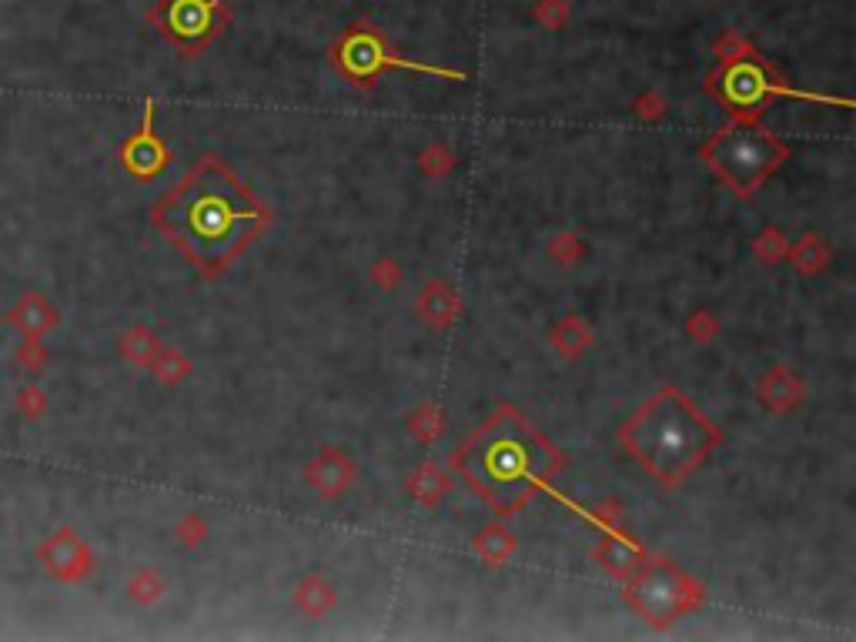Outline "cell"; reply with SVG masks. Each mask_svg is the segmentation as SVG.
<instances>
[{
	"label": "cell",
	"mask_w": 856,
	"mask_h": 642,
	"mask_svg": "<svg viewBox=\"0 0 856 642\" xmlns=\"http://www.w3.org/2000/svg\"><path fill=\"white\" fill-rule=\"evenodd\" d=\"M151 221L204 278H218L271 225V211L225 161L208 154L154 204Z\"/></svg>",
	"instance_id": "obj_1"
},
{
	"label": "cell",
	"mask_w": 856,
	"mask_h": 642,
	"mask_svg": "<svg viewBox=\"0 0 856 642\" xmlns=\"http://www.w3.org/2000/svg\"><path fill=\"white\" fill-rule=\"evenodd\" d=\"M562 465L566 455L512 405H502L452 452V472L499 519L522 512L542 489H549Z\"/></svg>",
	"instance_id": "obj_2"
},
{
	"label": "cell",
	"mask_w": 856,
	"mask_h": 642,
	"mask_svg": "<svg viewBox=\"0 0 856 642\" xmlns=\"http://www.w3.org/2000/svg\"><path fill=\"white\" fill-rule=\"evenodd\" d=\"M619 442L649 479L679 489L719 449L723 432L679 388L663 385L626 418Z\"/></svg>",
	"instance_id": "obj_3"
},
{
	"label": "cell",
	"mask_w": 856,
	"mask_h": 642,
	"mask_svg": "<svg viewBox=\"0 0 856 642\" xmlns=\"http://www.w3.org/2000/svg\"><path fill=\"white\" fill-rule=\"evenodd\" d=\"M699 158L709 164V171L726 184L736 198H749L780 164L790 158V144L766 131L760 121L733 118L726 128H719L703 148Z\"/></svg>",
	"instance_id": "obj_4"
},
{
	"label": "cell",
	"mask_w": 856,
	"mask_h": 642,
	"mask_svg": "<svg viewBox=\"0 0 856 642\" xmlns=\"http://www.w3.org/2000/svg\"><path fill=\"white\" fill-rule=\"evenodd\" d=\"M706 91L716 97L729 111V118L739 121H760L763 111L776 97H803V101H820L826 104L830 97L796 91L773 71V64L753 51V47H739L736 54H723V61L706 81Z\"/></svg>",
	"instance_id": "obj_5"
},
{
	"label": "cell",
	"mask_w": 856,
	"mask_h": 642,
	"mask_svg": "<svg viewBox=\"0 0 856 642\" xmlns=\"http://www.w3.org/2000/svg\"><path fill=\"white\" fill-rule=\"evenodd\" d=\"M622 589H626L629 606L639 616H646L653 626H669V622H676L703 602V586L666 559H642L629 576H622Z\"/></svg>",
	"instance_id": "obj_6"
},
{
	"label": "cell",
	"mask_w": 856,
	"mask_h": 642,
	"mask_svg": "<svg viewBox=\"0 0 856 642\" xmlns=\"http://www.w3.org/2000/svg\"><path fill=\"white\" fill-rule=\"evenodd\" d=\"M338 71H342L355 87H368L375 84L378 77L392 67H405V71H418V74H432V77H445V81H465V71H449V67H435V64H418L408 61V57L395 54L392 47L385 44V37L378 34V27L358 24L352 27L342 44L332 51Z\"/></svg>",
	"instance_id": "obj_7"
},
{
	"label": "cell",
	"mask_w": 856,
	"mask_h": 642,
	"mask_svg": "<svg viewBox=\"0 0 856 642\" xmlns=\"http://www.w3.org/2000/svg\"><path fill=\"white\" fill-rule=\"evenodd\" d=\"M154 21L184 51H198L211 34H218V4L214 0H164Z\"/></svg>",
	"instance_id": "obj_8"
},
{
	"label": "cell",
	"mask_w": 856,
	"mask_h": 642,
	"mask_svg": "<svg viewBox=\"0 0 856 642\" xmlns=\"http://www.w3.org/2000/svg\"><path fill=\"white\" fill-rule=\"evenodd\" d=\"M37 562L44 566L47 576L57 582H84L94 572V552L74 529H57L51 539L37 549Z\"/></svg>",
	"instance_id": "obj_9"
},
{
	"label": "cell",
	"mask_w": 856,
	"mask_h": 642,
	"mask_svg": "<svg viewBox=\"0 0 856 642\" xmlns=\"http://www.w3.org/2000/svg\"><path fill=\"white\" fill-rule=\"evenodd\" d=\"M121 164L131 178L138 181H151L171 164V151L158 134H154V101H144V118H141V131L131 134L121 148Z\"/></svg>",
	"instance_id": "obj_10"
},
{
	"label": "cell",
	"mask_w": 856,
	"mask_h": 642,
	"mask_svg": "<svg viewBox=\"0 0 856 642\" xmlns=\"http://www.w3.org/2000/svg\"><path fill=\"white\" fill-rule=\"evenodd\" d=\"M352 479H355V465H352V459H345L338 449L318 452L315 462L308 465V485L318 495H325V499L342 495L348 485H352Z\"/></svg>",
	"instance_id": "obj_11"
},
{
	"label": "cell",
	"mask_w": 856,
	"mask_h": 642,
	"mask_svg": "<svg viewBox=\"0 0 856 642\" xmlns=\"http://www.w3.org/2000/svg\"><path fill=\"white\" fill-rule=\"evenodd\" d=\"M7 321H11V325H14L21 335L44 338V335H51L57 325H61V315H57V308H54L44 295H37V291H27V295L17 301L11 311H7Z\"/></svg>",
	"instance_id": "obj_12"
},
{
	"label": "cell",
	"mask_w": 856,
	"mask_h": 642,
	"mask_svg": "<svg viewBox=\"0 0 856 642\" xmlns=\"http://www.w3.org/2000/svg\"><path fill=\"white\" fill-rule=\"evenodd\" d=\"M596 559L602 562V569L622 579V576H629L642 559H646V552H642L629 535L612 532V525H606V539H602V546L596 549Z\"/></svg>",
	"instance_id": "obj_13"
},
{
	"label": "cell",
	"mask_w": 856,
	"mask_h": 642,
	"mask_svg": "<svg viewBox=\"0 0 856 642\" xmlns=\"http://www.w3.org/2000/svg\"><path fill=\"white\" fill-rule=\"evenodd\" d=\"M803 398V382L786 368H773V372L763 375L760 382V402L770 408V412H790L796 408V402Z\"/></svg>",
	"instance_id": "obj_14"
},
{
	"label": "cell",
	"mask_w": 856,
	"mask_h": 642,
	"mask_svg": "<svg viewBox=\"0 0 856 642\" xmlns=\"http://www.w3.org/2000/svg\"><path fill=\"white\" fill-rule=\"evenodd\" d=\"M475 552H479L489 566H502V562L515 552V535L509 529H502V525H492V529L475 535Z\"/></svg>",
	"instance_id": "obj_15"
},
{
	"label": "cell",
	"mask_w": 856,
	"mask_h": 642,
	"mask_svg": "<svg viewBox=\"0 0 856 642\" xmlns=\"http://www.w3.org/2000/svg\"><path fill=\"white\" fill-rule=\"evenodd\" d=\"M121 355L128 358L131 365H138V368H148L151 365V358L158 355V338H154V332L151 328H144V325H134L128 335L121 338Z\"/></svg>",
	"instance_id": "obj_16"
},
{
	"label": "cell",
	"mask_w": 856,
	"mask_h": 642,
	"mask_svg": "<svg viewBox=\"0 0 856 642\" xmlns=\"http://www.w3.org/2000/svg\"><path fill=\"white\" fill-rule=\"evenodd\" d=\"M552 345L559 348V355L576 358L592 345V332H589V325H582L579 318H566L552 328Z\"/></svg>",
	"instance_id": "obj_17"
},
{
	"label": "cell",
	"mask_w": 856,
	"mask_h": 642,
	"mask_svg": "<svg viewBox=\"0 0 856 642\" xmlns=\"http://www.w3.org/2000/svg\"><path fill=\"white\" fill-rule=\"evenodd\" d=\"M442 295L445 298H439V285H432L422 295V315L432 321V328H445L455 315H459V295L449 288H445Z\"/></svg>",
	"instance_id": "obj_18"
},
{
	"label": "cell",
	"mask_w": 856,
	"mask_h": 642,
	"mask_svg": "<svg viewBox=\"0 0 856 642\" xmlns=\"http://www.w3.org/2000/svg\"><path fill=\"white\" fill-rule=\"evenodd\" d=\"M151 372L158 375V382L164 385H178L181 378H188L191 372V362L184 358L178 348H158V355L151 358Z\"/></svg>",
	"instance_id": "obj_19"
},
{
	"label": "cell",
	"mask_w": 856,
	"mask_h": 642,
	"mask_svg": "<svg viewBox=\"0 0 856 642\" xmlns=\"http://www.w3.org/2000/svg\"><path fill=\"white\" fill-rule=\"evenodd\" d=\"M793 261L800 268V275H820L823 265L830 261V248L816 235H806L800 245H793Z\"/></svg>",
	"instance_id": "obj_20"
},
{
	"label": "cell",
	"mask_w": 856,
	"mask_h": 642,
	"mask_svg": "<svg viewBox=\"0 0 856 642\" xmlns=\"http://www.w3.org/2000/svg\"><path fill=\"white\" fill-rule=\"evenodd\" d=\"M408 489H412L425 505H435L445 492H449V479H445V475H439V469H435V465H422V469L412 475Z\"/></svg>",
	"instance_id": "obj_21"
},
{
	"label": "cell",
	"mask_w": 856,
	"mask_h": 642,
	"mask_svg": "<svg viewBox=\"0 0 856 642\" xmlns=\"http://www.w3.org/2000/svg\"><path fill=\"white\" fill-rule=\"evenodd\" d=\"M128 596L134 602H141V606H148V602H158L164 596V579L158 576L154 569H144L138 572L131 582H128Z\"/></svg>",
	"instance_id": "obj_22"
},
{
	"label": "cell",
	"mask_w": 856,
	"mask_h": 642,
	"mask_svg": "<svg viewBox=\"0 0 856 642\" xmlns=\"http://www.w3.org/2000/svg\"><path fill=\"white\" fill-rule=\"evenodd\" d=\"M17 365H21L27 375H41L44 368H47V348H44V338H31V335H24V342L17 345Z\"/></svg>",
	"instance_id": "obj_23"
},
{
	"label": "cell",
	"mask_w": 856,
	"mask_h": 642,
	"mask_svg": "<svg viewBox=\"0 0 856 642\" xmlns=\"http://www.w3.org/2000/svg\"><path fill=\"white\" fill-rule=\"evenodd\" d=\"M14 405H17V412H21V418L37 422V418H44L47 412V395L41 385H24V388H17Z\"/></svg>",
	"instance_id": "obj_24"
},
{
	"label": "cell",
	"mask_w": 856,
	"mask_h": 642,
	"mask_svg": "<svg viewBox=\"0 0 856 642\" xmlns=\"http://www.w3.org/2000/svg\"><path fill=\"white\" fill-rule=\"evenodd\" d=\"M178 535H181L184 546H198L201 535H204V525H201L198 519H194V515H188V519H184V522L178 525Z\"/></svg>",
	"instance_id": "obj_25"
},
{
	"label": "cell",
	"mask_w": 856,
	"mask_h": 642,
	"mask_svg": "<svg viewBox=\"0 0 856 642\" xmlns=\"http://www.w3.org/2000/svg\"><path fill=\"white\" fill-rule=\"evenodd\" d=\"M0 328H4V315H0Z\"/></svg>",
	"instance_id": "obj_26"
}]
</instances>
